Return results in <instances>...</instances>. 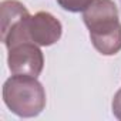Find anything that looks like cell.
<instances>
[{
  "instance_id": "6da1fadb",
  "label": "cell",
  "mask_w": 121,
  "mask_h": 121,
  "mask_svg": "<svg viewBox=\"0 0 121 121\" xmlns=\"http://www.w3.org/2000/svg\"><path fill=\"white\" fill-rule=\"evenodd\" d=\"M93 46L104 56L121 50V23L112 0H93L83 13Z\"/></svg>"
},
{
  "instance_id": "7a4b0ae2",
  "label": "cell",
  "mask_w": 121,
  "mask_h": 121,
  "mask_svg": "<svg viewBox=\"0 0 121 121\" xmlns=\"http://www.w3.org/2000/svg\"><path fill=\"white\" fill-rule=\"evenodd\" d=\"M3 100L19 117H34L46 105V93L36 77L14 74L3 86Z\"/></svg>"
},
{
  "instance_id": "3957f363",
  "label": "cell",
  "mask_w": 121,
  "mask_h": 121,
  "mask_svg": "<svg viewBox=\"0 0 121 121\" xmlns=\"http://www.w3.org/2000/svg\"><path fill=\"white\" fill-rule=\"evenodd\" d=\"M9 69L13 74L37 77L43 70L41 50L33 41H24L9 48Z\"/></svg>"
},
{
  "instance_id": "277c9868",
  "label": "cell",
  "mask_w": 121,
  "mask_h": 121,
  "mask_svg": "<svg viewBox=\"0 0 121 121\" xmlns=\"http://www.w3.org/2000/svg\"><path fill=\"white\" fill-rule=\"evenodd\" d=\"M29 34L33 43L39 46H50L61 36V23L54 16L40 12L29 19Z\"/></svg>"
},
{
  "instance_id": "5b68a950",
  "label": "cell",
  "mask_w": 121,
  "mask_h": 121,
  "mask_svg": "<svg viewBox=\"0 0 121 121\" xmlns=\"http://www.w3.org/2000/svg\"><path fill=\"white\" fill-rule=\"evenodd\" d=\"M30 16L27 9L16 2V0H4L0 6V22H2V36H4L13 26H16L20 20Z\"/></svg>"
},
{
  "instance_id": "8992f818",
  "label": "cell",
  "mask_w": 121,
  "mask_h": 121,
  "mask_svg": "<svg viewBox=\"0 0 121 121\" xmlns=\"http://www.w3.org/2000/svg\"><path fill=\"white\" fill-rule=\"evenodd\" d=\"M58 4L69 12H84L93 0H57Z\"/></svg>"
},
{
  "instance_id": "52a82bcc",
  "label": "cell",
  "mask_w": 121,
  "mask_h": 121,
  "mask_svg": "<svg viewBox=\"0 0 121 121\" xmlns=\"http://www.w3.org/2000/svg\"><path fill=\"white\" fill-rule=\"evenodd\" d=\"M112 112L115 114L117 118L121 120V90L115 94V97L112 100Z\"/></svg>"
}]
</instances>
